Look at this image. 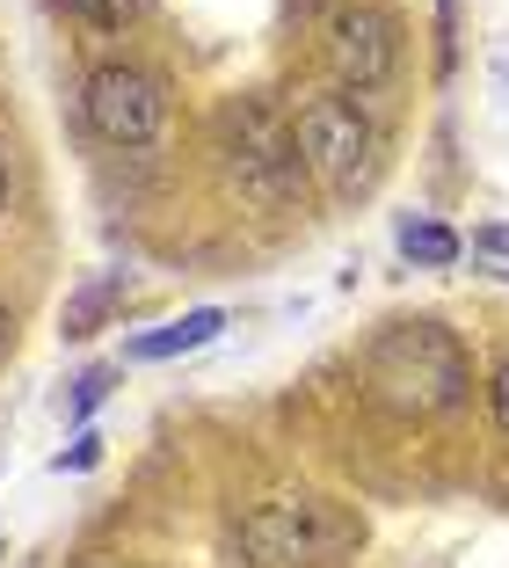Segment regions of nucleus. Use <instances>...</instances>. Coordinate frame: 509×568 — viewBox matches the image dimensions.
<instances>
[{"mask_svg":"<svg viewBox=\"0 0 509 568\" xmlns=\"http://www.w3.org/2000/svg\"><path fill=\"white\" fill-rule=\"evenodd\" d=\"M298 161L320 175V183L335 190V197H357L364 183H371V168H378V139H371V118H364L349 95H313L298 102Z\"/></svg>","mask_w":509,"mask_h":568,"instance_id":"20e7f679","label":"nucleus"},{"mask_svg":"<svg viewBox=\"0 0 509 568\" xmlns=\"http://www.w3.org/2000/svg\"><path fill=\"white\" fill-rule=\"evenodd\" d=\"M0 204H8V168H0Z\"/></svg>","mask_w":509,"mask_h":568,"instance_id":"dca6fc26","label":"nucleus"},{"mask_svg":"<svg viewBox=\"0 0 509 568\" xmlns=\"http://www.w3.org/2000/svg\"><path fill=\"white\" fill-rule=\"evenodd\" d=\"M81 118H88V132L110 139V146H153V139H161V124H167V95H161V81H153L146 67L110 59V67L88 73Z\"/></svg>","mask_w":509,"mask_h":568,"instance_id":"39448f33","label":"nucleus"},{"mask_svg":"<svg viewBox=\"0 0 509 568\" xmlns=\"http://www.w3.org/2000/svg\"><path fill=\"white\" fill-rule=\"evenodd\" d=\"M488 408H495V423L509 430V357L495 365V379H488Z\"/></svg>","mask_w":509,"mask_h":568,"instance_id":"ddd939ff","label":"nucleus"},{"mask_svg":"<svg viewBox=\"0 0 509 568\" xmlns=\"http://www.w3.org/2000/svg\"><path fill=\"white\" fill-rule=\"evenodd\" d=\"M437 16H444V22H451V0H437Z\"/></svg>","mask_w":509,"mask_h":568,"instance_id":"f3484780","label":"nucleus"},{"mask_svg":"<svg viewBox=\"0 0 509 568\" xmlns=\"http://www.w3.org/2000/svg\"><path fill=\"white\" fill-rule=\"evenodd\" d=\"M218 153H226V175L247 204L263 212H292L306 197V161H298V132L269 110L263 95H241L218 118Z\"/></svg>","mask_w":509,"mask_h":568,"instance_id":"f03ea898","label":"nucleus"},{"mask_svg":"<svg viewBox=\"0 0 509 568\" xmlns=\"http://www.w3.org/2000/svg\"><path fill=\"white\" fill-rule=\"evenodd\" d=\"M59 467H95V437H81L73 452H59Z\"/></svg>","mask_w":509,"mask_h":568,"instance_id":"4468645a","label":"nucleus"},{"mask_svg":"<svg viewBox=\"0 0 509 568\" xmlns=\"http://www.w3.org/2000/svg\"><path fill=\"white\" fill-rule=\"evenodd\" d=\"M320 51H328V73L343 88H386L400 59V37H394V16L371 8V0H343L320 30Z\"/></svg>","mask_w":509,"mask_h":568,"instance_id":"423d86ee","label":"nucleus"},{"mask_svg":"<svg viewBox=\"0 0 509 568\" xmlns=\"http://www.w3.org/2000/svg\"><path fill=\"white\" fill-rule=\"evenodd\" d=\"M8 335H16V314H8V306H0V343H8Z\"/></svg>","mask_w":509,"mask_h":568,"instance_id":"2eb2a0df","label":"nucleus"},{"mask_svg":"<svg viewBox=\"0 0 509 568\" xmlns=\"http://www.w3.org/2000/svg\"><path fill=\"white\" fill-rule=\"evenodd\" d=\"M81 22H95V30H132V22H146L153 0H67Z\"/></svg>","mask_w":509,"mask_h":568,"instance_id":"1a4fd4ad","label":"nucleus"},{"mask_svg":"<svg viewBox=\"0 0 509 568\" xmlns=\"http://www.w3.org/2000/svg\"><path fill=\"white\" fill-rule=\"evenodd\" d=\"M474 255L495 277H509V226H474Z\"/></svg>","mask_w":509,"mask_h":568,"instance_id":"9b49d317","label":"nucleus"},{"mask_svg":"<svg viewBox=\"0 0 509 568\" xmlns=\"http://www.w3.org/2000/svg\"><path fill=\"white\" fill-rule=\"evenodd\" d=\"M357 539H364V525L349 518L343 503H328V496L263 503V510L241 525V547L255 554L263 568H320V561H343Z\"/></svg>","mask_w":509,"mask_h":568,"instance_id":"7ed1b4c3","label":"nucleus"},{"mask_svg":"<svg viewBox=\"0 0 509 568\" xmlns=\"http://www.w3.org/2000/svg\"><path fill=\"white\" fill-rule=\"evenodd\" d=\"M364 394L394 416H451L474 394V365H466L459 335L444 321H394L364 343Z\"/></svg>","mask_w":509,"mask_h":568,"instance_id":"f257e3e1","label":"nucleus"},{"mask_svg":"<svg viewBox=\"0 0 509 568\" xmlns=\"http://www.w3.org/2000/svg\"><path fill=\"white\" fill-rule=\"evenodd\" d=\"M102 394H110V372H81V386H73V416H88Z\"/></svg>","mask_w":509,"mask_h":568,"instance_id":"f8f14e48","label":"nucleus"},{"mask_svg":"<svg viewBox=\"0 0 509 568\" xmlns=\"http://www.w3.org/2000/svg\"><path fill=\"white\" fill-rule=\"evenodd\" d=\"M459 248L466 241L451 234V226H437V219H408V226H400V255H408V263H451Z\"/></svg>","mask_w":509,"mask_h":568,"instance_id":"6e6552de","label":"nucleus"},{"mask_svg":"<svg viewBox=\"0 0 509 568\" xmlns=\"http://www.w3.org/2000/svg\"><path fill=\"white\" fill-rule=\"evenodd\" d=\"M218 328H226V314H218V306H197V314L167 321V328H146V335H139V343H132V357H139V365H161V357L204 351V343H212Z\"/></svg>","mask_w":509,"mask_h":568,"instance_id":"0eeeda50","label":"nucleus"},{"mask_svg":"<svg viewBox=\"0 0 509 568\" xmlns=\"http://www.w3.org/2000/svg\"><path fill=\"white\" fill-rule=\"evenodd\" d=\"M116 292H124V277H102V284H88L81 300L67 306V335H88V328H95V321L110 314V300H116Z\"/></svg>","mask_w":509,"mask_h":568,"instance_id":"9d476101","label":"nucleus"}]
</instances>
